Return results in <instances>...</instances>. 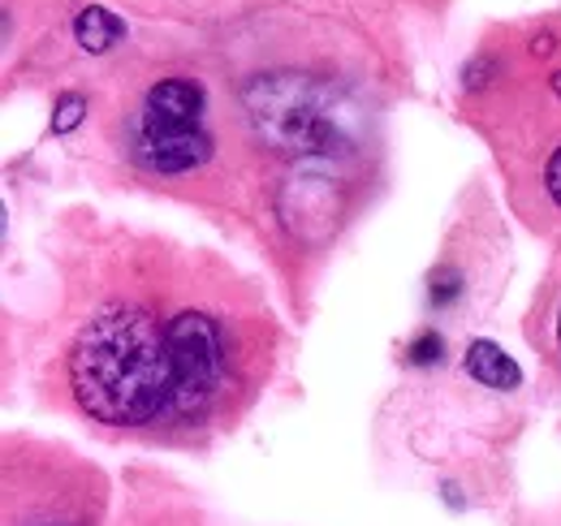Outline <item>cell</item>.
Masks as SVG:
<instances>
[{
	"label": "cell",
	"mask_w": 561,
	"mask_h": 526,
	"mask_svg": "<svg viewBox=\"0 0 561 526\" xmlns=\"http://www.w3.org/2000/svg\"><path fill=\"white\" fill-rule=\"evenodd\" d=\"M204 108H208V95L199 78H186V73L156 78L130 122V160L160 178L199 169L211 156Z\"/></svg>",
	"instance_id": "3"
},
{
	"label": "cell",
	"mask_w": 561,
	"mask_h": 526,
	"mask_svg": "<svg viewBox=\"0 0 561 526\" xmlns=\"http://www.w3.org/2000/svg\"><path fill=\"white\" fill-rule=\"evenodd\" d=\"M458 294H462V272L449 267V263L436 267V272H432V302H436V307H449Z\"/></svg>",
	"instance_id": "9"
},
{
	"label": "cell",
	"mask_w": 561,
	"mask_h": 526,
	"mask_svg": "<svg viewBox=\"0 0 561 526\" xmlns=\"http://www.w3.org/2000/svg\"><path fill=\"white\" fill-rule=\"evenodd\" d=\"M173 345V401L164 423L204 427L229 410V401L247 389L251 350L238 336L233 320L211 307H182L169 316Z\"/></svg>",
	"instance_id": "2"
},
{
	"label": "cell",
	"mask_w": 561,
	"mask_h": 526,
	"mask_svg": "<svg viewBox=\"0 0 561 526\" xmlns=\"http://www.w3.org/2000/svg\"><path fill=\"white\" fill-rule=\"evenodd\" d=\"M553 91H558V95H561V69H558V73H553Z\"/></svg>",
	"instance_id": "13"
},
{
	"label": "cell",
	"mask_w": 561,
	"mask_h": 526,
	"mask_svg": "<svg viewBox=\"0 0 561 526\" xmlns=\"http://www.w3.org/2000/svg\"><path fill=\"white\" fill-rule=\"evenodd\" d=\"M66 380L78 410L104 427L164 423L173 401L169 316L151 302L113 298L95 307L66 354Z\"/></svg>",
	"instance_id": "1"
},
{
	"label": "cell",
	"mask_w": 561,
	"mask_h": 526,
	"mask_svg": "<svg viewBox=\"0 0 561 526\" xmlns=\"http://www.w3.org/2000/svg\"><path fill=\"white\" fill-rule=\"evenodd\" d=\"M247 108L260 138L273 151H289V156H329L342 142V126L337 113L329 104V95L320 87H311L307 78L280 73V78H264L247 91Z\"/></svg>",
	"instance_id": "4"
},
{
	"label": "cell",
	"mask_w": 561,
	"mask_h": 526,
	"mask_svg": "<svg viewBox=\"0 0 561 526\" xmlns=\"http://www.w3.org/2000/svg\"><path fill=\"white\" fill-rule=\"evenodd\" d=\"M553 48H558V39H553V35H545V39H536V44H531V53H536V57H549Z\"/></svg>",
	"instance_id": "12"
},
{
	"label": "cell",
	"mask_w": 561,
	"mask_h": 526,
	"mask_svg": "<svg viewBox=\"0 0 561 526\" xmlns=\"http://www.w3.org/2000/svg\"><path fill=\"white\" fill-rule=\"evenodd\" d=\"M4 526H95L91 518V505L82 496H39V501H22V514L9 505V518Z\"/></svg>",
	"instance_id": "6"
},
{
	"label": "cell",
	"mask_w": 561,
	"mask_h": 526,
	"mask_svg": "<svg viewBox=\"0 0 561 526\" xmlns=\"http://www.w3.org/2000/svg\"><path fill=\"white\" fill-rule=\"evenodd\" d=\"M440 350H445V341H440V332H420L415 341H411V350H407V358L415 363V367H427V363H440Z\"/></svg>",
	"instance_id": "10"
},
{
	"label": "cell",
	"mask_w": 561,
	"mask_h": 526,
	"mask_svg": "<svg viewBox=\"0 0 561 526\" xmlns=\"http://www.w3.org/2000/svg\"><path fill=\"white\" fill-rule=\"evenodd\" d=\"M545 191H549L553 207L561 211V142L553 147V156H549V164H545Z\"/></svg>",
	"instance_id": "11"
},
{
	"label": "cell",
	"mask_w": 561,
	"mask_h": 526,
	"mask_svg": "<svg viewBox=\"0 0 561 526\" xmlns=\"http://www.w3.org/2000/svg\"><path fill=\"white\" fill-rule=\"evenodd\" d=\"M82 113H87V95H78V91H66V95L57 100V108H53V130L70 134L73 126L82 122Z\"/></svg>",
	"instance_id": "8"
},
{
	"label": "cell",
	"mask_w": 561,
	"mask_h": 526,
	"mask_svg": "<svg viewBox=\"0 0 561 526\" xmlns=\"http://www.w3.org/2000/svg\"><path fill=\"white\" fill-rule=\"evenodd\" d=\"M73 39H78L82 53L100 57V53H108V48H117L126 39V22L104 4H87V9L73 13Z\"/></svg>",
	"instance_id": "7"
},
{
	"label": "cell",
	"mask_w": 561,
	"mask_h": 526,
	"mask_svg": "<svg viewBox=\"0 0 561 526\" xmlns=\"http://www.w3.org/2000/svg\"><path fill=\"white\" fill-rule=\"evenodd\" d=\"M558 350H561V311H558Z\"/></svg>",
	"instance_id": "14"
},
{
	"label": "cell",
	"mask_w": 561,
	"mask_h": 526,
	"mask_svg": "<svg viewBox=\"0 0 561 526\" xmlns=\"http://www.w3.org/2000/svg\"><path fill=\"white\" fill-rule=\"evenodd\" d=\"M462 367H467V376H471L476 385L496 389V393H510V389H518V385H523V367H518V363H514L496 341H489V336H476V341L467 345Z\"/></svg>",
	"instance_id": "5"
}]
</instances>
